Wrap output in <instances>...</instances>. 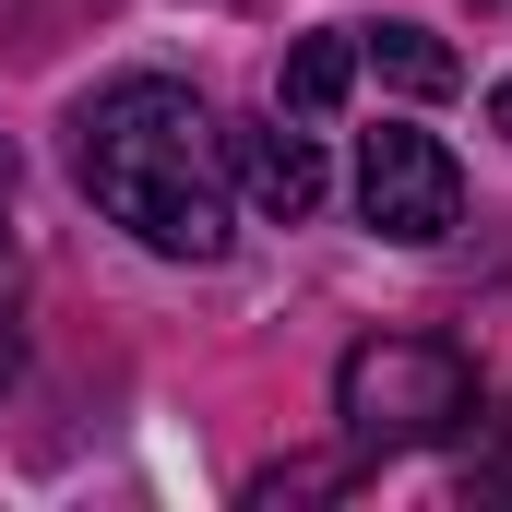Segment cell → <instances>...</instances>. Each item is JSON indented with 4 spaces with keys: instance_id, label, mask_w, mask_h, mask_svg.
<instances>
[{
    "instance_id": "277c9868",
    "label": "cell",
    "mask_w": 512,
    "mask_h": 512,
    "mask_svg": "<svg viewBox=\"0 0 512 512\" xmlns=\"http://www.w3.org/2000/svg\"><path fill=\"white\" fill-rule=\"evenodd\" d=\"M215 143H227L239 191H251L274 227H298L322 203V143H310V120H239V131H215Z\"/></svg>"
},
{
    "instance_id": "52a82bcc",
    "label": "cell",
    "mask_w": 512,
    "mask_h": 512,
    "mask_svg": "<svg viewBox=\"0 0 512 512\" xmlns=\"http://www.w3.org/2000/svg\"><path fill=\"white\" fill-rule=\"evenodd\" d=\"M489 120H501V143H512V84H501V96H489Z\"/></svg>"
},
{
    "instance_id": "5b68a950",
    "label": "cell",
    "mask_w": 512,
    "mask_h": 512,
    "mask_svg": "<svg viewBox=\"0 0 512 512\" xmlns=\"http://www.w3.org/2000/svg\"><path fill=\"white\" fill-rule=\"evenodd\" d=\"M346 96H358V24H322V36H298V48H286V72H274V108L322 131Z\"/></svg>"
},
{
    "instance_id": "6da1fadb",
    "label": "cell",
    "mask_w": 512,
    "mask_h": 512,
    "mask_svg": "<svg viewBox=\"0 0 512 512\" xmlns=\"http://www.w3.org/2000/svg\"><path fill=\"white\" fill-rule=\"evenodd\" d=\"M72 131H84L72 167H84V191H96L108 227H131L143 251H167V262H215L227 251V191H215V167H203L215 120H203L191 84L131 72V84H108Z\"/></svg>"
},
{
    "instance_id": "7a4b0ae2",
    "label": "cell",
    "mask_w": 512,
    "mask_h": 512,
    "mask_svg": "<svg viewBox=\"0 0 512 512\" xmlns=\"http://www.w3.org/2000/svg\"><path fill=\"white\" fill-rule=\"evenodd\" d=\"M334 417H346V441H370V453L453 441V429L477 417V370H465L453 346H429V334H370V346H346V370H334Z\"/></svg>"
},
{
    "instance_id": "3957f363",
    "label": "cell",
    "mask_w": 512,
    "mask_h": 512,
    "mask_svg": "<svg viewBox=\"0 0 512 512\" xmlns=\"http://www.w3.org/2000/svg\"><path fill=\"white\" fill-rule=\"evenodd\" d=\"M358 215L382 227L393 251H429V239L465 227V167L429 131H370L358 143Z\"/></svg>"
},
{
    "instance_id": "8992f818",
    "label": "cell",
    "mask_w": 512,
    "mask_h": 512,
    "mask_svg": "<svg viewBox=\"0 0 512 512\" xmlns=\"http://www.w3.org/2000/svg\"><path fill=\"white\" fill-rule=\"evenodd\" d=\"M358 72H382L393 96H453V84H465V60H453L429 24H358Z\"/></svg>"
}]
</instances>
